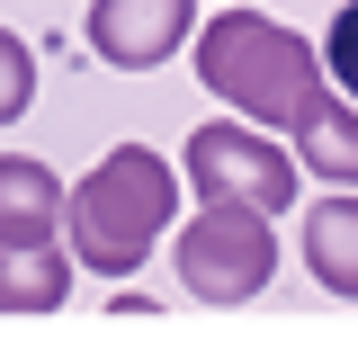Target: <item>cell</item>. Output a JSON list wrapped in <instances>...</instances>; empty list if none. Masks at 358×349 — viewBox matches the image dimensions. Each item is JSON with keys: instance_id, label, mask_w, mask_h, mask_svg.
I'll use <instances>...</instances> for the list:
<instances>
[{"instance_id": "7a4b0ae2", "label": "cell", "mask_w": 358, "mask_h": 349, "mask_svg": "<svg viewBox=\"0 0 358 349\" xmlns=\"http://www.w3.org/2000/svg\"><path fill=\"white\" fill-rule=\"evenodd\" d=\"M179 215V171L152 143H117L99 171H81L63 188V242L72 269L90 278H134V269L162 251V233Z\"/></svg>"}, {"instance_id": "52a82bcc", "label": "cell", "mask_w": 358, "mask_h": 349, "mask_svg": "<svg viewBox=\"0 0 358 349\" xmlns=\"http://www.w3.org/2000/svg\"><path fill=\"white\" fill-rule=\"evenodd\" d=\"M305 269L322 296H350L358 305V188L350 197H322L305 215Z\"/></svg>"}, {"instance_id": "8fae6325", "label": "cell", "mask_w": 358, "mask_h": 349, "mask_svg": "<svg viewBox=\"0 0 358 349\" xmlns=\"http://www.w3.org/2000/svg\"><path fill=\"white\" fill-rule=\"evenodd\" d=\"M322 81L358 108V0H341V18L322 27Z\"/></svg>"}, {"instance_id": "8992f818", "label": "cell", "mask_w": 358, "mask_h": 349, "mask_svg": "<svg viewBox=\"0 0 358 349\" xmlns=\"http://www.w3.org/2000/svg\"><path fill=\"white\" fill-rule=\"evenodd\" d=\"M0 242H63V179L36 152H0Z\"/></svg>"}, {"instance_id": "9c48e42d", "label": "cell", "mask_w": 358, "mask_h": 349, "mask_svg": "<svg viewBox=\"0 0 358 349\" xmlns=\"http://www.w3.org/2000/svg\"><path fill=\"white\" fill-rule=\"evenodd\" d=\"M296 171H313L322 188H358V108L350 99H322L305 126H296Z\"/></svg>"}, {"instance_id": "3957f363", "label": "cell", "mask_w": 358, "mask_h": 349, "mask_svg": "<svg viewBox=\"0 0 358 349\" xmlns=\"http://www.w3.org/2000/svg\"><path fill=\"white\" fill-rule=\"evenodd\" d=\"M179 171H188V197H197V206H233V215H287L296 188H305L296 152L268 143L260 126H242V117L197 126L179 143Z\"/></svg>"}, {"instance_id": "5b68a950", "label": "cell", "mask_w": 358, "mask_h": 349, "mask_svg": "<svg viewBox=\"0 0 358 349\" xmlns=\"http://www.w3.org/2000/svg\"><path fill=\"white\" fill-rule=\"evenodd\" d=\"M81 36L108 72H162L197 36V0H90Z\"/></svg>"}, {"instance_id": "277c9868", "label": "cell", "mask_w": 358, "mask_h": 349, "mask_svg": "<svg viewBox=\"0 0 358 349\" xmlns=\"http://www.w3.org/2000/svg\"><path fill=\"white\" fill-rule=\"evenodd\" d=\"M268 278H278V233H268V215L206 206V215L179 224V287L197 305H251Z\"/></svg>"}, {"instance_id": "6da1fadb", "label": "cell", "mask_w": 358, "mask_h": 349, "mask_svg": "<svg viewBox=\"0 0 358 349\" xmlns=\"http://www.w3.org/2000/svg\"><path fill=\"white\" fill-rule=\"evenodd\" d=\"M188 63H197V81L215 90L242 126H260V134H296L313 108L331 99L322 54H313L296 27L260 18V9H215V18L188 36Z\"/></svg>"}, {"instance_id": "ba28073f", "label": "cell", "mask_w": 358, "mask_h": 349, "mask_svg": "<svg viewBox=\"0 0 358 349\" xmlns=\"http://www.w3.org/2000/svg\"><path fill=\"white\" fill-rule=\"evenodd\" d=\"M63 296H72L63 242H0V313H54Z\"/></svg>"}, {"instance_id": "30bf717a", "label": "cell", "mask_w": 358, "mask_h": 349, "mask_svg": "<svg viewBox=\"0 0 358 349\" xmlns=\"http://www.w3.org/2000/svg\"><path fill=\"white\" fill-rule=\"evenodd\" d=\"M27 108H36V54L18 27H0V126H18Z\"/></svg>"}]
</instances>
